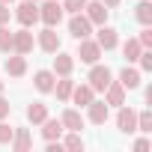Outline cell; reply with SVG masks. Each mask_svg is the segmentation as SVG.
<instances>
[{"instance_id":"cell-32","label":"cell","mask_w":152,"mask_h":152,"mask_svg":"<svg viewBox=\"0 0 152 152\" xmlns=\"http://www.w3.org/2000/svg\"><path fill=\"white\" fill-rule=\"evenodd\" d=\"M9 113H12V104H9V102L3 99V93H0V119H6Z\"/></svg>"},{"instance_id":"cell-37","label":"cell","mask_w":152,"mask_h":152,"mask_svg":"<svg viewBox=\"0 0 152 152\" xmlns=\"http://www.w3.org/2000/svg\"><path fill=\"white\" fill-rule=\"evenodd\" d=\"M0 93H3V81H0Z\"/></svg>"},{"instance_id":"cell-33","label":"cell","mask_w":152,"mask_h":152,"mask_svg":"<svg viewBox=\"0 0 152 152\" xmlns=\"http://www.w3.org/2000/svg\"><path fill=\"white\" fill-rule=\"evenodd\" d=\"M9 18H12V9L6 3H0V24H9Z\"/></svg>"},{"instance_id":"cell-20","label":"cell","mask_w":152,"mask_h":152,"mask_svg":"<svg viewBox=\"0 0 152 152\" xmlns=\"http://www.w3.org/2000/svg\"><path fill=\"white\" fill-rule=\"evenodd\" d=\"M63 131H66V128H63L60 119H51V116H48V119L42 122V137H45V140H60Z\"/></svg>"},{"instance_id":"cell-29","label":"cell","mask_w":152,"mask_h":152,"mask_svg":"<svg viewBox=\"0 0 152 152\" xmlns=\"http://www.w3.org/2000/svg\"><path fill=\"white\" fill-rule=\"evenodd\" d=\"M60 3H63V12L75 15V12H84V6H87V0H60Z\"/></svg>"},{"instance_id":"cell-12","label":"cell","mask_w":152,"mask_h":152,"mask_svg":"<svg viewBox=\"0 0 152 152\" xmlns=\"http://www.w3.org/2000/svg\"><path fill=\"white\" fill-rule=\"evenodd\" d=\"M36 45H39L45 54H57V51H60V36H57V30H54V27H45V30L39 33Z\"/></svg>"},{"instance_id":"cell-2","label":"cell","mask_w":152,"mask_h":152,"mask_svg":"<svg viewBox=\"0 0 152 152\" xmlns=\"http://www.w3.org/2000/svg\"><path fill=\"white\" fill-rule=\"evenodd\" d=\"M113 81V72L107 69V66H102V63H93V69H90V75H87V84L96 90V93H104V87Z\"/></svg>"},{"instance_id":"cell-3","label":"cell","mask_w":152,"mask_h":152,"mask_svg":"<svg viewBox=\"0 0 152 152\" xmlns=\"http://www.w3.org/2000/svg\"><path fill=\"white\" fill-rule=\"evenodd\" d=\"M75 57H81V63H87V66H93V63H99V57H102V48H99V42L96 39H78V54Z\"/></svg>"},{"instance_id":"cell-23","label":"cell","mask_w":152,"mask_h":152,"mask_svg":"<svg viewBox=\"0 0 152 152\" xmlns=\"http://www.w3.org/2000/svg\"><path fill=\"white\" fill-rule=\"evenodd\" d=\"M134 18H137L143 27L152 24V3H149V0H140V3L134 6Z\"/></svg>"},{"instance_id":"cell-28","label":"cell","mask_w":152,"mask_h":152,"mask_svg":"<svg viewBox=\"0 0 152 152\" xmlns=\"http://www.w3.org/2000/svg\"><path fill=\"white\" fill-rule=\"evenodd\" d=\"M12 134H15V125H9L6 119H0V146H9Z\"/></svg>"},{"instance_id":"cell-5","label":"cell","mask_w":152,"mask_h":152,"mask_svg":"<svg viewBox=\"0 0 152 152\" xmlns=\"http://www.w3.org/2000/svg\"><path fill=\"white\" fill-rule=\"evenodd\" d=\"M107 6L102 3V0H87V6H84V15L90 18V24L93 27H102V24H107Z\"/></svg>"},{"instance_id":"cell-18","label":"cell","mask_w":152,"mask_h":152,"mask_svg":"<svg viewBox=\"0 0 152 152\" xmlns=\"http://www.w3.org/2000/svg\"><path fill=\"white\" fill-rule=\"evenodd\" d=\"M15 152H30V146H33V137H30V128H15V134H12V143H9Z\"/></svg>"},{"instance_id":"cell-26","label":"cell","mask_w":152,"mask_h":152,"mask_svg":"<svg viewBox=\"0 0 152 152\" xmlns=\"http://www.w3.org/2000/svg\"><path fill=\"white\" fill-rule=\"evenodd\" d=\"M137 131H143V134L152 131V110H149V107L137 110Z\"/></svg>"},{"instance_id":"cell-35","label":"cell","mask_w":152,"mask_h":152,"mask_svg":"<svg viewBox=\"0 0 152 152\" xmlns=\"http://www.w3.org/2000/svg\"><path fill=\"white\" fill-rule=\"evenodd\" d=\"M102 3H104V6H107V9H116V6H119V3H122V0H102Z\"/></svg>"},{"instance_id":"cell-19","label":"cell","mask_w":152,"mask_h":152,"mask_svg":"<svg viewBox=\"0 0 152 152\" xmlns=\"http://www.w3.org/2000/svg\"><path fill=\"white\" fill-rule=\"evenodd\" d=\"M119 84H122L125 90H137V87H140V69H134V66L128 63V66L119 72Z\"/></svg>"},{"instance_id":"cell-1","label":"cell","mask_w":152,"mask_h":152,"mask_svg":"<svg viewBox=\"0 0 152 152\" xmlns=\"http://www.w3.org/2000/svg\"><path fill=\"white\" fill-rule=\"evenodd\" d=\"M63 3L60 0H45V3L39 6V21L45 24V27H57L60 21H63Z\"/></svg>"},{"instance_id":"cell-34","label":"cell","mask_w":152,"mask_h":152,"mask_svg":"<svg viewBox=\"0 0 152 152\" xmlns=\"http://www.w3.org/2000/svg\"><path fill=\"white\" fill-rule=\"evenodd\" d=\"M149 146H152V143H149V137H137V140H134V149H137V152H146Z\"/></svg>"},{"instance_id":"cell-27","label":"cell","mask_w":152,"mask_h":152,"mask_svg":"<svg viewBox=\"0 0 152 152\" xmlns=\"http://www.w3.org/2000/svg\"><path fill=\"white\" fill-rule=\"evenodd\" d=\"M0 54H12V30L0 24Z\"/></svg>"},{"instance_id":"cell-15","label":"cell","mask_w":152,"mask_h":152,"mask_svg":"<svg viewBox=\"0 0 152 152\" xmlns=\"http://www.w3.org/2000/svg\"><path fill=\"white\" fill-rule=\"evenodd\" d=\"M33 84H36V90H39V93H54L57 75H54L51 69H39V72L33 75Z\"/></svg>"},{"instance_id":"cell-25","label":"cell","mask_w":152,"mask_h":152,"mask_svg":"<svg viewBox=\"0 0 152 152\" xmlns=\"http://www.w3.org/2000/svg\"><path fill=\"white\" fill-rule=\"evenodd\" d=\"M63 149H69V152H78V149H84V137H81V131H69V134H63Z\"/></svg>"},{"instance_id":"cell-16","label":"cell","mask_w":152,"mask_h":152,"mask_svg":"<svg viewBox=\"0 0 152 152\" xmlns=\"http://www.w3.org/2000/svg\"><path fill=\"white\" fill-rule=\"evenodd\" d=\"M60 122H63L66 131H81L84 128V116H81V110H75V107H66L60 113Z\"/></svg>"},{"instance_id":"cell-8","label":"cell","mask_w":152,"mask_h":152,"mask_svg":"<svg viewBox=\"0 0 152 152\" xmlns=\"http://www.w3.org/2000/svg\"><path fill=\"white\" fill-rule=\"evenodd\" d=\"M69 33H72L75 39H87V36L93 33V24H90V18H87L84 12H75V15L69 18Z\"/></svg>"},{"instance_id":"cell-13","label":"cell","mask_w":152,"mask_h":152,"mask_svg":"<svg viewBox=\"0 0 152 152\" xmlns=\"http://www.w3.org/2000/svg\"><path fill=\"white\" fill-rule=\"evenodd\" d=\"M125 87L119 84V81H110L107 87H104V102H107V107H119V104H125Z\"/></svg>"},{"instance_id":"cell-36","label":"cell","mask_w":152,"mask_h":152,"mask_svg":"<svg viewBox=\"0 0 152 152\" xmlns=\"http://www.w3.org/2000/svg\"><path fill=\"white\" fill-rule=\"evenodd\" d=\"M0 3H6V6H12V0H0Z\"/></svg>"},{"instance_id":"cell-14","label":"cell","mask_w":152,"mask_h":152,"mask_svg":"<svg viewBox=\"0 0 152 152\" xmlns=\"http://www.w3.org/2000/svg\"><path fill=\"white\" fill-rule=\"evenodd\" d=\"M93 99H96V90H93L90 84H75V87H72V96H69V102H75L78 107H87Z\"/></svg>"},{"instance_id":"cell-22","label":"cell","mask_w":152,"mask_h":152,"mask_svg":"<svg viewBox=\"0 0 152 152\" xmlns=\"http://www.w3.org/2000/svg\"><path fill=\"white\" fill-rule=\"evenodd\" d=\"M48 119V104H42V102H33L30 107H27V122H33V125H42Z\"/></svg>"},{"instance_id":"cell-17","label":"cell","mask_w":152,"mask_h":152,"mask_svg":"<svg viewBox=\"0 0 152 152\" xmlns=\"http://www.w3.org/2000/svg\"><path fill=\"white\" fill-rule=\"evenodd\" d=\"M3 69H6L9 78H24V75H27V57L24 54H15V57H9L3 63Z\"/></svg>"},{"instance_id":"cell-24","label":"cell","mask_w":152,"mask_h":152,"mask_svg":"<svg viewBox=\"0 0 152 152\" xmlns=\"http://www.w3.org/2000/svg\"><path fill=\"white\" fill-rule=\"evenodd\" d=\"M72 87H75L72 75H66V78H60V81L54 84V93H57V99H60V102H69V96H72Z\"/></svg>"},{"instance_id":"cell-11","label":"cell","mask_w":152,"mask_h":152,"mask_svg":"<svg viewBox=\"0 0 152 152\" xmlns=\"http://www.w3.org/2000/svg\"><path fill=\"white\" fill-rule=\"evenodd\" d=\"M57 78H66V75L75 72V54H66V51H57L54 57V69H51Z\"/></svg>"},{"instance_id":"cell-31","label":"cell","mask_w":152,"mask_h":152,"mask_svg":"<svg viewBox=\"0 0 152 152\" xmlns=\"http://www.w3.org/2000/svg\"><path fill=\"white\" fill-rule=\"evenodd\" d=\"M137 42H140V45H143V48H152V24H149V27H143V30H140V36H137Z\"/></svg>"},{"instance_id":"cell-6","label":"cell","mask_w":152,"mask_h":152,"mask_svg":"<svg viewBox=\"0 0 152 152\" xmlns=\"http://www.w3.org/2000/svg\"><path fill=\"white\" fill-rule=\"evenodd\" d=\"M12 15L18 18L21 27H33V24L39 21V6H36V0H24V3H21Z\"/></svg>"},{"instance_id":"cell-9","label":"cell","mask_w":152,"mask_h":152,"mask_svg":"<svg viewBox=\"0 0 152 152\" xmlns=\"http://www.w3.org/2000/svg\"><path fill=\"white\" fill-rule=\"evenodd\" d=\"M96 42H99V48H102V51H113V48L119 45V33H116L110 24H102V27H99V33H96Z\"/></svg>"},{"instance_id":"cell-4","label":"cell","mask_w":152,"mask_h":152,"mask_svg":"<svg viewBox=\"0 0 152 152\" xmlns=\"http://www.w3.org/2000/svg\"><path fill=\"white\" fill-rule=\"evenodd\" d=\"M116 128L122 134H134L137 131V110L128 107V104H119V110H116Z\"/></svg>"},{"instance_id":"cell-7","label":"cell","mask_w":152,"mask_h":152,"mask_svg":"<svg viewBox=\"0 0 152 152\" xmlns=\"http://www.w3.org/2000/svg\"><path fill=\"white\" fill-rule=\"evenodd\" d=\"M33 45H36V39H33V33H30V27H21L18 33H12V54H30L33 51Z\"/></svg>"},{"instance_id":"cell-21","label":"cell","mask_w":152,"mask_h":152,"mask_svg":"<svg viewBox=\"0 0 152 152\" xmlns=\"http://www.w3.org/2000/svg\"><path fill=\"white\" fill-rule=\"evenodd\" d=\"M140 51H143V45L137 42V36H128V39L122 42V57H125L128 63H137V57H140Z\"/></svg>"},{"instance_id":"cell-10","label":"cell","mask_w":152,"mask_h":152,"mask_svg":"<svg viewBox=\"0 0 152 152\" xmlns=\"http://www.w3.org/2000/svg\"><path fill=\"white\" fill-rule=\"evenodd\" d=\"M87 116H90V122H93V125H104V122H107V116H110V107H107V102H99V99H93V102L87 104Z\"/></svg>"},{"instance_id":"cell-30","label":"cell","mask_w":152,"mask_h":152,"mask_svg":"<svg viewBox=\"0 0 152 152\" xmlns=\"http://www.w3.org/2000/svg\"><path fill=\"white\" fill-rule=\"evenodd\" d=\"M137 63H140V72H152V48H143Z\"/></svg>"}]
</instances>
